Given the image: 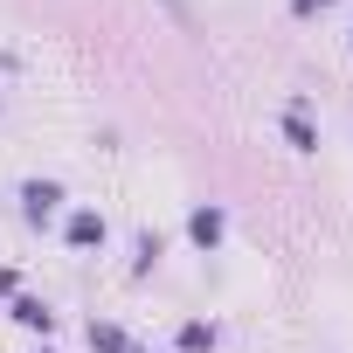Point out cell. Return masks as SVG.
I'll list each match as a JSON object with an SVG mask.
<instances>
[{"instance_id":"cell-3","label":"cell","mask_w":353,"mask_h":353,"mask_svg":"<svg viewBox=\"0 0 353 353\" xmlns=\"http://www.w3.org/2000/svg\"><path fill=\"white\" fill-rule=\"evenodd\" d=\"M215 236H222V215H215V208H208V215H194V243H215Z\"/></svg>"},{"instance_id":"cell-2","label":"cell","mask_w":353,"mask_h":353,"mask_svg":"<svg viewBox=\"0 0 353 353\" xmlns=\"http://www.w3.org/2000/svg\"><path fill=\"white\" fill-rule=\"evenodd\" d=\"M49 208H56V188H28V215H35V222H42V215H49Z\"/></svg>"},{"instance_id":"cell-4","label":"cell","mask_w":353,"mask_h":353,"mask_svg":"<svg viewBox=\"0 0 353 353\" xmlns=\"http://www.w3.org/2000/svg\"><path fill=\"white\" fill-rule=\"evenodd\" d=\"M70 236H77V243H97L104 229H97V215H77V222H70Z\"/></svg>"},{"instance_id":"cell-1","label":"cell","mask_w":353,"mask_h":353,"mask_svg":"<svg viewBox=\"0 0 353 353\" xmlns=\"http://www.w3.org/2000/svg\"><path fill=\"white\" fill-rule=\"evenodd\" d=\"M284 139H291L298 152H312V145H319V139H312V125H305V111H291V118H284Z\"/></svg>"}]
</instances>
